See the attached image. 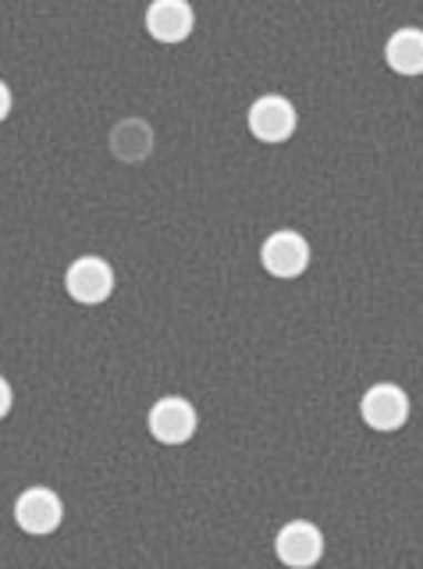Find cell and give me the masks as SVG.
<instances>
[{
  "label": "cell",
  "mask_w": 423,
  "mask_h": 569,
  "mask_svg": "<svg viewBox=\"0 0 423 569\" xmlns=\"http://www.w3.org/2000/svg\"><path fill=\"white\" fill-rule=\"evenodd\" d=\"M64 284H68V292H72V299H79V302H103L114 292V271L108 260L82 257L68 267Z\"/></svg>",
  "instance_id": "1"
},
{
  "label": "cell",
  "mask_w": 423,
  "mask_h": 569,
  "mask_svg": "<svg viewBox=\"0 0 423 569\" xmlns=\"http://www.w3.org/2000/svg\"><path fill=\"white\" fill-rule=\"evenodd\" d=\"M360 413L374 431H395V427H402L405 417H410V399H405V391L395 385H374L363 396Z\"/></svg>",
  "instance_id": "2"
},
{
  "label": "cell",
  "mask_w": 423,
  "mask_h": 569,
  "mask_svg": "<svg viewBox=\"0 0 423 569\" xmlns=\"http://www.w3.org/2000/svg\"><path fill=\"white\" fill-rule=\"evenodd\" d=\"M61 498L50 491V488H29L19 495V502H14V520L26 533H50L58 530L61 523Z\"/></svg>",
  "instance_id": "3"
},
{
  "label": "cell",
  "mask_w": 423,
  "mask_h": 569,
  "mask_svg": "<svg viewBox=\"0 0 423 569\" xmlns=\"http://www.w3.org/2000/svg\"><path fill=\"white\" fill-rule=\"evenodd\" d=\"M310 263V246L303 236L295 231H274V236L263 242V267L274 278H295L303 274Z\"/></svg>",
  "instance_id": "4"
},
{
  "label": "cell",
  "mask_w": 423,
  "mask_h": 569,
  "mask_svg": "<svg viewBox=\"0 0 423 569\" xmlns=\"http://www.w3.org/2000/svg\"><path fill=\"white\" fill-rule=\"evenodd\" d=\"M250 132L263 142H281L295 132V107L285 97H260L250 107Z\"/></svg>",
  "instance_id": "5"
},
{
  "label": "cell",
  "mask_w": 423,
  "mask_h": 569,
  "mask_svg": "<svg viewBox=\"0 0 423 569\" xmlns=\"http://www.w3.org/2000/svg\"><path fill=\"white\" fill-rule=\"evenodd\" d=\"M150 431L164 445H182L197 431V409L185 399H161L150 409Z\"/></svg>",
  "instance_id": "6"
},
{
  "label": "cell",
  "mask_w": 423,
  "mask_h": 569,
  "mask_svg": "<svg viewBox=\"0 0 423 569\" xmlns=\"http://www.w3.org/2000/svg\"><path fill=\"white\" fill-rule=\"evenodd\" d=\"M274 548H278V559L285 566H313L316 559L324 556V538H321V530H316L313 523L295 520V523L278 530Z\"/></svg>",
  "instance_id": "7"
},
{
  "label": "cell",
  "mask_w": 423,
  "mask_h": 569,
  "mask_svg": "<svg viewBox=\"0 0 423 569\" xmlns=\"http://www.w3.org/2000/svg\"><path fill=\"white\" fill-rule=\"evenodd\" d=\"M147 29L161 43H182L192 32V8L182 0H161L147 11Z\"/></svg>",
  "instance_id": "8"
},
{
  "label": "cell",
  "mask_w": 423,
  "mask_h": 569,
  "mask_svg": "<svg viewBox=\"0 0 423 569\" xmlns=\"http://www.w3.org/2000/svg\"><path fill=\"white\" fill-rule=\"evenodd\" d=\"M111 150H114V157L135 164V160H143L153 150V129H150L147 121H139V118H125L121 124H114Z\"/></svg>",
  "instance_id": "9"
},
{
  "label": "cell",
  "mask_w": 423,
  "mask_h": 569,
  "mask_svg": "<svg viewBox=\"0 0 423 569\" xmlns=\"http://www.w3.org/2000/svg\"><path fill=\"white\" fill-rule=\"evenodd\" d=\"M384 58L395 71H402V76H420L423 71V36L416 29L395 32L384 47Z\"/></svg>",
  "instance_id": "10"
},
{
  "label": "cell",
  "mask_w": 423,
  "mask_h": 569,
  "mask_svg": "<svg viewBox=\"0 0 423 569\" xmlns=\"http://www.w3.org/2000/svg\"><path fill=\"white\" fill-rule=\"evenodd\" d=\"M8 409H11V385L0 378V417H4Z\"/></svg>",
  "instance_id": "11"
},
{
  "label": "cell",
  "mask_w": 423,
  "mask_h": 569,
  "mask_svg": "<svg viewBox=\"0 0 423 569\" xmlns=\"http://www.w3.org/2000/svg\"><path fill=\"white\" fill-rule=\"evenodd\" d=\"M8 111H11V93H8V86L0 82V121L8 118Z\"/></svg>",
  "instance_id": "12"
}]
</instances>
